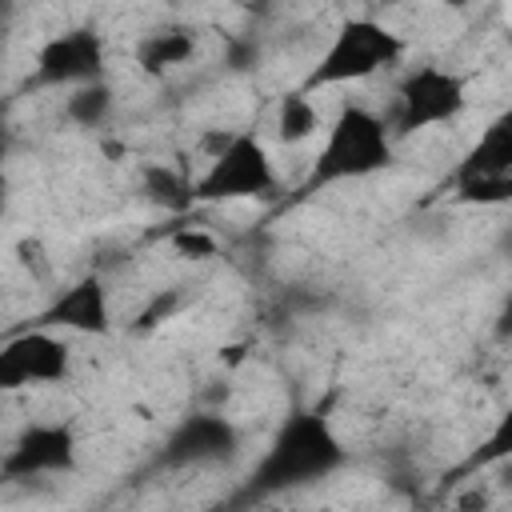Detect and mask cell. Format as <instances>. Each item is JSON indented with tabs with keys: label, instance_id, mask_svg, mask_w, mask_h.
<instances>
[{
	"label": "cell",
	"instance_id": "7",
	"mask_svg": "<svg viewBox=\"0 0 512 512\" xmlns=\"http://www.w3.org/2000/svg\"><path fill=\"white\" fill-rule=\"evenodd\" d=\"M72 376V344L56 328H32L4 344L0 352V384L16 388H44L64 384Z\"/></svg>",
	"mask_w": 512,
	"mask_h": 512
},
{
	"label": "cell",
	"instance_id": "10",
	"mask_svg": "<svg viewBox=\"0 0 512 512\" xmlns=\"http://www.w3.org/2000/svg\"><path fill=\"white\" fill-rule=\"evenodd\" d=\"M232 448H236V428L224 416L200 412V416H188L172 432L168 460L172 464H216V460L232 456Z\"/></svg>",
	"mask_w": 512,
	"mask_h": 512
},
{
	"label": "cell",
	"instance_id": "13",
	"mask_svg": "<svg viewBox=\"0 0 512 512\" xmlns=\"http://www.w3.org/2000/svg\"><path fill=\"white\" fill-rule=\"evenodd\" d=\"M324 120H320V108H316V92L308 88H292L276 100V140L280 144H304L312 136H320Z\"/></svg>",
	"mask_w": 512,
	"mask_h": 512
},
{
	"label": "cell",
	"instance_id": "11",
	"mask_svg": "<svg viewBox=\"0 0 512 512\" xmlns=\"http://www.w3.org/2000/svg\"><path fill=\"white\" fill-rule=\"evenodd\" d=\"M448 176H512V108L488 120Z\"/></svg>",
	"mask_w": 512,
	"mask_h": 512
},
{
	"label": "cell",
	"instance_id": "8",
	"mask_svg": "<svg viewBox=\"0 0 512 512\" xmlns=\"http://www.w3.org/2000/svg\"><path fill=\"white\" fill-rule=\"evenodd\" d=\"M76 468V436L68 424H28L4 452L8 480H44Z\"/></svg>",
	"mask_w": 512,
	"mask_h": 512
},
{
	"label": "cell",
	"instance_id": "1",
	"mask_svg": "<svg viewBox=\"0 0 512 512\" xmlns=\"http://www.w3.org/2000/svg\"><path fill=\"white\" fill-rule=\"evenodd\" d=\"M396 156V132L388 120H380L372 108L364 104H344L336 112V120L324 128L320 148L312 156L304 192L328 188V184H344V180H364L376 176L392 164Z\"/></svg>",
	"mask_w": 512,
	"mask_h": 512
},
{
	"label": "cell",
	"instance_id": "9",
	"mask_svg": "<svg viewBox=\"0 0 512 512\" xmlns=\"http://www.w3.org/2000/svg\"><path fill=\"white\" fill-rule=\"evenodd\" d=\"M108 320H112V308H108V288L100 276L76 280L44 312V328H56L64 336L68 332H108Z\"/></svg>",
	"mask_w": 512,
	"mask_h": 512
},
{
	"label": "cell",
	"instance_id": "5",
	"mask_svg": "<svg viewBox=\"0 0 512 512\" xmlns=\"http://www.w3.org/2000/svg\"><path fill=\"white\" fill-rule=\"evenodd\" d=\"M464 108H468V76L460 68L424 60V64H412L396 88L392 132L412 136V132L444 128V124L460 120Z\"/></svg>",
	"mask_w": 512,
	"mask_h": 512
},
{
	"label": "cell",
	"instance_id": "12",
	"mask_svg": "<svg viewBox=\"0 0 512 512\" xmlns=\"http://www.w3.org/2000/svg\"><path fill=\"white\" fill-rule=\"evenodd\" d=\"M196 56V32L184 28V24H168V28H156L148 32L140 44H136V64L152 76L160 72H172L180 64H188Z\"/></svg>",
	"mask_w": 512,
	"mask_h": 512
},
{
	"label": "cell",
	"instance_id": "17",
	"mask_svg": "<svg viewBox=\"0 0 512 512\" xmlns=\"http://www.w3.org/2000/svg\"><path fill=\"white\" fill-rule=\"evenodd\" d=\"M496 332L512 340V292H508V296H504V304H500V316H496Z\"/></svg>",
	"mask_w": 512,
	"mask_h": 512
},
{
	"label": "cell",
	"instance_id": "4",
	"mask_svg": "<svg viewBox=\"0 0 512 512\" xmlns=\"http://www.w3.org/2000/svg\"><path fill=\"white\" fill-rule=\"evenodd\" d=\"M408 44L396 28H388L376 16H348L336 24V32L328 36V44L316 56V68L308 72V80L300 88L320 92V88H340V84H356L368 80L376 72H388L404 60Z\"/></svg>",
	"mask_w": 512,
	"mask_h": 512
},
{
	"label": "cell",
	"instance_id": "6",
	"mask_svg": "<svg viewBox=\"0 0 512 512\" xmlns=\"http://www.w3.org/2000/svg\"><path fill=\"white\" fill-rule=\"evenodd\" d=\"M100 72H104V36L96 28L76 24L48 36L36 48L28 80L36 88H88L100 84Z\"/></svg>",
	"mask_w": 512,
	"mask_h": 512
},
{
	"label": "cell",
	"instance_id": "15",
	"mask_svg": "<svg viewBox=\"0 0 512 512\" xmlns=\"http://www.w3.org/2000/svg\"><path fill=\"white\" fill-rule=\"evenodd\" d=\"M176 248H180L184 256L204 260V256H212V252H216V240H212L208 232H180V236H176Z\"/></svg>",
	"mask_w": 512,
	"mask_h": 512
},
{
	"label": "cell",
	"instance_id": "3",
	"mask_svg": "<svg viewBox=\"0 0 512 512\" xmlns=\"http://www.w3.org/2000/svg\"><path fill=\"white\" fill-rule=\"evenodd\" d=\"M344 464V444L320 412H292L252 468L256 492H288Z\"/></svg>",
	"mask_w": 512,
	"mask_h": 512
},
{
	"label": "cell",
	"instance_id": "14",
	"mask_svg": "<svg viewBox=\"0 0 512 512\" xmlns=\"http://www.w3.org/2000/svg\"><path fill=\"white\" fill-rule=\"evenodd\" d=\"M476 460L480 464H496V460H512V400L500 408V416H496V424H492V432L484 436V444H480V452H476Z\"/></svg>",
	"mask_w": 512,
	"mask_h": 512
},
{
	"label": "cell",
	"instance_id": "16",
	"mask_svg": "<svg viewBox=\"0 0 512 512\" xmlns=\"http://www.w3.org/2000/svg\"><path fill=\"white\" fill-rule=\"evenodd\" d=\"M488 508H492V496H488L484 488H468V492L456 500L452 512H488Z\"/></svg>",
	"mask_w": 512,
	"mask_h": 512
},
{
	"label": "cell",
	"instance_id": "2",
	"mask_svg": "<svg viewBox=\"0 0 512 512\" xmlns=\"http://www.w3.org/2000/svg\"><path fill=\"white\" fill-rule=\"evenodd\" d=\"M200 176H192V204H240L272 200L280 192V172L252 128L212 132Z\"/></svg>",
	"mask_w": 512,
	"mask_h": 512
}]
</instances>
